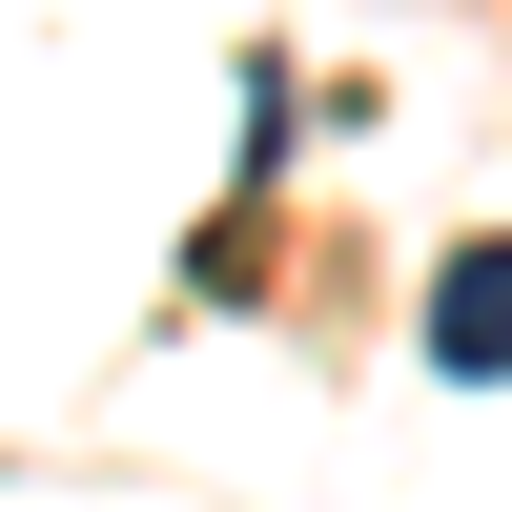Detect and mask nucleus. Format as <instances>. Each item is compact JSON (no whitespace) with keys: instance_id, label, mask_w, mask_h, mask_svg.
<instances>
[{"instance_id":"f257e3e1","label":"nucleus","mask_w":512,"mask_h":512,"mask_svg":"<svg viewBox=\"0 0 512 512\" xmlns=\"http://www.w3.org/2000/svg\"><path fill=\"white\" fill-rule=\"evenodd\" d=\"M431 369H451V390H512V226L431 267Z\"/></svg>"}]
</instances>
